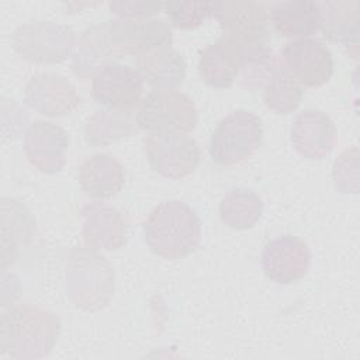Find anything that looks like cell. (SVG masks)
<instances>
[{"label":"cell","instance_id":"24","mask_svg":"<svg viewBox=\"0 0 360 360\" xmlns=\"http://www.w3.org/2000/svg\"><path fill=\"white\" fill-rule=\"evenodd\" d=\"M283 68L281 60L269 46H253L245 49L242 65V84L256 91L264 89L269 80Z\"/></svg>","mask_w":360,"mask_h":360},{"label":"cell","instance_id":"13","mask_svg":"<svg viewBox=\"0 0 360 360\" xmlns=\"http://www.w3.org/2000/svg\"><path fill=\"white\" fill-rule=\"evenodd\" d=\"M292 148L307 159H323L336 142V127L322 110L305 108L300 111L290 127Z\"/></svg>","mask_w":360,"mask_h":360},{"label":"cell","instance_id":"3","mask_svg":"<svg viewBox=\"0 0 360 360\" xmlns=\"http://www.w3.org/2000/svg\"><path fill=\"white\" fill-rule=\"evenodd\" d=\"M263 124L249 110H235L217 124L211 134L208 152L219 166H233L250 158L262 145Z\"/></svg>","mask_w":360,"mask_h":360},{"label":"cell","instance_id":"9","mask_svg":"<svg viewBox=\"0 0 360 360\" xmlns=\"http://www.w3.org/2000/svg\"><path fill=\"white\" fill-rule=\"evenodd\" d=\"M143 79L136 68L120 62L100 65L91 75V96L108 110L129 111L142 100Z\"/></svg>","mask_w":360,"mask_h":360},{"label":"cell","instance_id":"1","mask_svg":"<svg viewBox=\"0 0 360 360\" xmlns=\"http://www.w3.org/2000/svg\"><path fill=\"white\" fill-rule=\"evenodd\" d=\"M149 249L159 257L177 260L193 253L201 239V221L197 211L181 200L158 204L142 225Z\"/></svg>","mask_w":360,"mask_h":360},{"label":"cell","instance_id":"6","mask_svg":"<svg viewBox=\"0 0 360 360\" xmlns=\"http://www.w3.org/2000/svg\"><path fill=\"white\" fill-rule=\"evenodd\" d=\"M93 280H112L105 257L86 249L75 250L66 271V287L72 300L84 309L100 308L110 300L100 288L110 295L114 290V284Z\"/></svg>","mask_w":360,"mask_h":360},{"label":"cell","instance_id":"11","mask_svg":"<svg viewBox=\"0 0 360 360\" xmlns=\"http://www.w3.org/2000/svg\"><path fill=\"white\" fill-rule=\"evenodd\" d=\"M112 51L120 55H139L162 45H172L170 25L162 18H120L107 21Z\"/></svg>","mask_w":360,"mask_h":360},{"label":"cell","instance_id":"7","mask_svg":"<svg viewBox=\"0 0 360 360\" xmlns=\"http://www.w3.org/2000/svg\"><path fill=\"white\" fill-rule=\"evenodd\" d=\"M143 149L150 167L163 177L179 180L200 163V146L188 134H148Z\"/></svg>","mask_w":360,"mask_h":360},{"label":"cell","instance_id":"2","mask_svg":"<svg viewBox=\"0 0 360 360\" xmlns=\"http://www.w3.org/2000/svg\"><path fill=\"white\" fill-rule=\"evenodd\" d=\"M59 326V319L41 307H13L1 316V352L17 359L46 356L58 339Z\"/></svg>","mask_w":360,"mask_h":360},{"label":"cell","instance_id":"14","mask_svg":"<svg viewBox=\"0 0 360 360\" xmlns=\"http://www.w3.org/2000/svg\"><path fill=\"white\" fill-rule=\"evenodd\" d=\"M68 143L65 129L49 121L32 122L24 135V152L28 160L45 173H56L63 167Z\"/></svg>","mask_w":360,"mask_h":360},{"label":"cell","instance_id":"22","mask_svg":"<svg viewBox=\"0 0 360 360\" xmlns=\"http://www.w3.org/2000/svg\"><path fill=\"white\" fill-rule=\"evenodd\" d=\"M263 214V201L248 187L231 188L219 202L221 221L232 229L243 231L255 226Z\"/></svg>","mask_w":360,"mask_h":360},{"label":"cell","instance_id":"27","mask_svg":"<svg viewBox=\"0 0 360 360\" xmlns=\"http://www.w3.org/2000/svg\"><path fill=\"white\" fill-rule=\"evenodd\" d=\"M332 179L342 193L359 191V149L353 146L343 150L333 163Z\"/></svg>","mask_w":360,"mask_h":360},{"label":"cell","instance_id":"10","mask_svg":"<svg viewBox=\"0 0 360 360\" xmlns=\"http://www.w3.org/2000/svg\"><path fill=\"white\" fill-rule=\"evenodd\" d=\"M283 68L301 84L319 87L333 75L330 49L319 39L301 38L287 42L281 52Z\"/></svg>","mask_w":360,"mask_h":360},{"label":"cell","instance_id":"18","mask_svg":"<svg viewBox=\"0 0 360 360\" xmlns=\"http://www.w3.org/2000/svg\"><path fill=\"white\" fill-rule=\"evenodd\" d=\"M136 69L153 90H176L186 77V60L172 45H162L136 55Z\"/></svg>","mask_w":360,"mask_h":360},{"label":"cell","instance_id":"26","mask_svg":"<svg viewBox=\"0 0 360 360\" xmlns=\"http://www.w3.org/2000/svg\"><path fill=\"white\" fill-rule=\"evenodd\" d=\"M163 7L170 22L181 30L197 28L212 17V1H166Z\"/></svg>","mask_w":360,"mask_h":360},{"label":"cell","instance_id":"8","mask_svg":"<svg viewBox=\"0 0 360 360\" xmlns=\"http://www.w3.org/2000/svg\"><path fill=\"white\" fill-rule=\"evenodd\" d=\"M72 28L53 21H32L20 25L13 34L15 51L31 62L53 63L63 60L73 48Z\"/></svg>","mask_w":360,"mask_h":360},{"label":"cell","instance_id":"16","mask_svg":"<svg viewBox=\"0 0 360 360\" xmlns=\"http://www.w3.org/2000/svg\"><path fill=\"white\" fill-rule=\"evenodd\" d=\"M27 104L44 115L69 114L79 104L73 84L55 73H39L31 77L25 87Z\"/></svg>","mask_w":360,"mask_h":360},{"label":"cell","instance_id":"28","mask_svg":"<svg viewBox=\"0 0 360 360\" xmlns=\"http://www.w3.org/2000/svg\"><path fill=\"white\" fill-rule=\"evenodd\" d=\"M110 8L121 18H149L160 11L163 3L159 1H111Z\"/></svg>","mask_w":360,"mask_h":360},{"label":"cell","instance_id":"4","mask_svg":"<svg viewBox=\"0 0 360 360\" xmlns=\"http://www.w3.org/2000/svg\"><path fill=\"white\" fill-rule=\"evenodd\" d=\"M136 125L146 134H188L198 121L193 100L179 90H153L138 104Z\"/></svg>","mask_w":360,"mask_h":360},{"label":"cell","instance_id":"19","mask_svg":"<svg viewBox=\"0 0 360 360\" xmlns=\"http://www.w3.org/2000/svg\"><path fill=\"white\" fill-rule=\"evenodd\" d=\"M82 190L97 200L117 195L125 183L124 166L108 153H93L79 167Z\"/></svg>","mask_w":360,"mask_h":360},{"label":"cell","instance_id":"25","mask_svg":"<svg viewBox=\"0 0 360 360\" xmlns=\"http://www.w3.org/2000/svg\"><path fill=\"white\" fill-rule=\"evenodd\" d=\"M302 96V86L284 68H281L263 89L264 104L277 114L294 112L300 107Z\"/></svg>","mask_w":360,"mask_h":360},{"label":"cell","instance_id":"17","mask_svg":"<svg viewBox=\"0 0 360 360\" xmlns=\"http://www.w3.org/2000/svg\"><path fill=\"white\" fill-rule=\"evenodd\" d=\"M83 239L90 249L117 250L127 239L122 214L104 202H91L82 208Z\"/></svg>","mask_w":360,"mask_h":360},{"label":"cell","instance_id":"15","mask_svg":"<svg viewBox=\"0 0 360 360\" xmlns=\"http://www.w3.org/2000/svg\"><path fill=\"white\" fill-rule=\"evenodd\" d=\"M245 48L229 37L221 35L200 52L198 73L211 87H229L242 69Z\"/></svg>","mask_w":360,"mask_h":360},{"label":"cell","instance_id":"23","mask_svg":"<svg viewBox=\"0 0 360 360\" xmlns=\"http://www.w3.org/2000/svg\"><path fill=\"white\" fill-rule=\"evenodd\" d=\"M136 121L129 111L104 110L96 111L86 125V141L93 145H104L134 134Z\"/></svg>","mask_w":360,"mask_h":360},{"label":"cell","instance_id":"21","mask_svg":"<svg viewBox=\"0 0 360 360\" xmlns=\"http://www.w3.org/2000/svg\"><path fill=\"white\" fill-rule=\"evenodd\" d=\"M321 8V30L326 39L357 48L360 34V3L356 0L323 1Z\"/></svg>","mask_w":360,"mask_h":360},{"label":"cell","instance_id":"20","mask_svg":"<svg viewBox=\"0 0 360 360\" xmlns=\"http://www.w3.org/2000/svg\"><path fill=\"white\" fill-rule=\"evenodd\" d=\"M270 21L274 30L287 38H309L321 30V8L312 0L278 1L270 7Z\"/></svg>","mask_w":360,"mask_h":360},{"label":"cell","instance_id":"12","mask_svg":"<svg viewBox=\"0 0 360 360\" xmlns=\"http://www.w3.org/2000/svg\"><path fill=\"white\" fill-rule=\"evenodd\" d=\"M311 249L295 235H280L270 239L262 252V267L266 277L277 284L301 280L309 270Z\"/></svg>","mask_w":360,"mask_h":360},{"label":"cell","instance_id":"5","mask_svg":"<svg viewBox=\"0 0 360 360\" xmlns=\"http://www.w3.org/2000/svg\"><path fill=\"white\" fill-rule=\"evenodd\" d=\"M212 17L219 22L222 35L236 41L245 49L267 46L271 39L269 13L256 1H212Z\"/></svg>","mask_w":360,"mask_h":360}]
</instances>
